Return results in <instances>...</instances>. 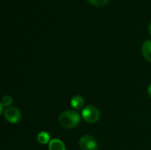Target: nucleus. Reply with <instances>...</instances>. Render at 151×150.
<instances>
[{
  "label": "nucleus",
  "mask_w": 151,
  "mask_h": 150,
  "mask_svg": "<svg viewBox=\"0 0 151 150\" xmlns=\"http://www.w3.org/2000/svg\"><path fill=\"white\" fill-rule=\"evenodd\" d=\"M88 1L96 6H104L109 2V0H88Z\"/></svg>",
  "instance_id": "obj_10"
},
{
  "label": "nucleus",
  "mask_w": 151,
  "mask_h": 150,
  "mask_svg": "<svg viewBox=\"0 0 151 150\" xmlns=\"http://www.w3.org/2000/svg\"><path fill=\"white\" fill-rule=\"evenodd\" d=\"M81 122L80 115L73 111H63L59 116L60 125L66 129L75 128Z\"/></svg>",
  "instance_id": "obj_1"
},
{
  "label": "nucleus",
  "mask_w": 151,
  "mask_h": 150,
  "mask_svg": "<svg viewBox=\"0 0 151 150\" xmlns=\"http://www.w3.org/2000/svg\"><path fill=\"white\" fill-rule=\"evenodd\" d=\"M50 136L47 132H41L37 135V141L41 144L45 145L47 143H50Z\"/></svg>",
  "instance_id": "obj_8"
},
{
  "label": "nucleus",
  "mask_w": 151,
  "mask_h": 150,
  "mask_svg": "<svg viewBox=\"0 0 151 150\" xmlns=\"http://www.w3.org/2000/svg\"><path fill=\"white\" fill-rule=\"evenodd\" d=\"M49 150H65V146L62 141L53 139L49 143Z\"/></svg>",
  "instance_id": "obj_7"
},
{
  "label": "nucleus",
  "mask_w": 151,
  "mask_h": 150,
  "mask_svg": "<svg viewBox=\"0 0 151 150\" xmlns=\"http://www.w3.org/2000/svg\"><path fill=\"white\" fill-rule=\"evenodd\" d=\"M142 52L143 57H145L146 60H148L149 62H151V41L148 40L146 42H144V43L142 44Z\"/></svg>",
  "instance_id": "obj_5"
},
{
  "label": "nucleus",
  "mask_w": 151,
  "mask_h": 150,
  "mask_svg": "<svg viewBox=\"0 0 151 150\" xmlns=\"http://www.w3.org/2000/svg\"><path fill=\"white\" fill-rule=\"evenodd\" d=\"M148 94H149V95L151 97V83L150 84L149 88H148Z\"/></svg>",
  "instance_id": "obj_11"
},
{
  "label": "nucleus",
  "mask_w": 151,
  "mask_h": 150,
  "mask_svg": "<svg viewBox=\"0 0 151 150\" xmlns=\"http://www.w3.org/2000/svg\"><path fill=\"white\" fill-rule=\"evenodd\" d=\"M71 106L75 110H80L84 106V99L81 95H75L71 99Z\"/></svg>",
  "instance_id": "obj_6"
},
{
  "label": "nucleus",
  "mask_w": 151,
  "mask_h": 150,
  "mask_svg": "<svg viewBox=\"0 0 151 150\" xmlns=\"http://www.w3.org/2000/svg\"><path fill=\"white\" fill-rule=\"evenodd\" d=\"M149 33H150V34L151 36V23L150 24V26H149Z\"/></svg>",
  "instance_id": "obj_12"
},
{
  "label": "nucleus",
  "mask_w": 151,
  "mask_h": 150,
  "mask_svg": "<svg viewBox=\"0 0 151 150\" xmlns=\"http://www.w3.org/2000/svg\"><path fill=\"white\" fill-rule=\"evenodd\" d=\"M4 118L11 124H16L21 118V113L19 110L16 107L6 108L4 112Z\"/></svg>",
  "instance_id": "obj_4"
},
{
  "label": "nucleus",
  "mask_w": 151,
  "mask_h": 150,
  "mask_svg": "<svg viewBox=\"0 0 151 150\" xmlns=\"http://www.w3.org/2000/svg\"><path fill=\"white\" fill-rule=\"evenodd\" d=\"M80 148L81 150H97L98 149V143L97 141L90 136V135H85L81 138L79 142Z\"/></svg>",
  "instance_id": "obj_3"
},
{
  "label": "nucleus",
  "mask_w": 151,
  "mask_h": 150,
  "mask_svg": "<svg viewBox=\"0 0 151 150\" xmlns=\"http://www.w3.org/2000/svg\"><path fill=\"white\" fill-rule=\"evenodd\" d=\"M82 118L83 119L89 123V124H94L96 123L99 118H100V111L99 110L93 105H88L86 106L82 110Z\"/></svg>",
  "instance_id": "obj_2"
},
{
  "label": "nucleus",
  "mask_w": 151,
  "mask_h": 150,
  "mask_svg": "<svg viewBox=\"0 0 151 150\" xmlns=\"http://www.w3.org/2000/svg\"><path fill=\"white\" fill-rule=\"evenodd\" d=\"M13 103V100H12V97L10 96V95H5L3 97L2 101H1V105H3L4 107H6V108H9Z\"/></svg>",
  "instance_id": "obj_9"
}]
</instances>
